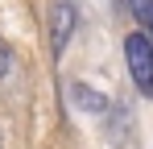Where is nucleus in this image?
I'll list each match as a JSON object with an SVG mask.
<instances>
[{"label": "nucleus", "mask_w": 153, "mask_h": 149, "mask_svg": "<svg viewBox=\"0 0 153 149\" xmlns=\"http://www.w3.org/2000/svg\"><path fill=\"white\" fill-rule=\"evenodd\" d=\"M128 13L145 33H153V0H128Z\"/></svg>", "instance_id": "3"}, {"label": "nucleus", "mask_w": 153, "mask_h": 149, "mask_svg": "<svg viewBox=\"0 0 153 149\" xmlns=\"http://www.w3.org/2000/svg\"><path fill=\"white\" fill-rule=\"evenodd\" d=\"M124 58H128V74H132V83H137V91L153 99V37L145 29H141V33H128Z\"/></svg>", "instance_id": "1"}, {"label": "nucleus", "mask_w": 153, "mask_h": 149, "mask_svg": "<svg viewBox=\"0 0 153 149\" xmlns=\"http://www.w3.org/2000/svg\"><path fill=\"white\" fill-rule=\"evenodd\" d=\"M149 37H153V33H149Z\"/></svg>", "instance_id": "5"}, {"label": "nucleus", "mask_w": 153, "mask_h": 149, "mask_svg": "<svg viewBox=\"0 0 153 149\" xmlns=\"http://www.w3.org/2000/svg\"><path fill=\"white\" fill-rule=\"evenodd\" d=\"M8 66H13V50L4 46V37H0V79L8 74Z\"/></svg>", "instance_id": "4"}, {"label": "nucleus", "mask_w": 153, "mask_h": 149, "mask_svg": "<svg viewBox=\"0 0 153 149\" xmlns=\"http://www.w3.org/2000/svg\"><path fill=\"white\" fill-rule=\"evenodd\" d=\"M75 25H79L75 4H71V0H58V4H54V13H50V50H54V58L66 50L71 33H75Z\"/></svg>", "instance_id": "2"}]
</instances>
